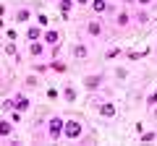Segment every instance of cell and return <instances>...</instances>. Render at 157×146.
Wrapping results in <instances>:
<instances>
[{
  "label": "cell",
  "instance_id": "cell-1",
  "mask_svg": "<svg viewBox=\"0 0 157 146\" xmlns=\"http://www.w3.org/2000/svg\"><path fill=\"white\" fill-rule=\"evenodd\" d=\"M81 136H84V123L78 118H68L66 125H63V138L66 141H78Z\"/></svg>",
  "mask_w": 157,
  "mask_h": 146
},
{
  "label": "cell",
  "instance_id": "cell-2",
  "mask_svg": "<svg viewBox=\"0 0 157 146\" xmlns=\"http://www.w3.org/2000/svg\"><path fill=\"white\" fill-rule=\"evenodd\" d=\"M63 125H66V118H60V115H52V118L47 120V138H50V141L63 138Z\"/></svg>",
  "mask_w": 157,
  "mask_h": 146
},
{
  "label": "cell",
  "instance_id": "cell-3",
  "mask_svg": "<svg viewBox=\"0 0 157 146\" xmlns=\"http://www.w3.org/2000/svg\"><path fill=\"white\" fill-rule=\"evenodd\" d=\"M84 31H86V37H92V39L105 37V24H102V18H89V21L84 24Z\"/></svg>",
  "mask_w": 157,
  "mask_h": 146
},
{
  "label": "cell",
  "instance_id": "cell-4",
  "mask_svg": "<svg viewBox=\"0 0 157 146\" xmlns=\"http://www.w3.org/2000/svg\"><path fill=\"white\" fill-rule=\"evenodd\" d=\"M102 84H105V73H89V76H84V78H81V86H84L86 91L102 89Z\"/></svg>",
  "mask_w": 157,
  "mask_h": 146
},
{
  "label": "cell",
  "instance_id": "cell-5",
  "mask_svg": "<svg viewBox=\"0 0 157 146\" xmlns=\"http://www.w3.org/2000/svg\"><path fill=\"white\" fill-rule=\"evenodd\" d=\"M60 39H63V34L58 29H45V34H42V42L47 47H60Z\"/></svg>",
  "mask_w": 157,
  "mask_h": 146
},
{
  "label": "cell",
  "instance_id": "cell-6",
  "mask_svg": "<svg viewBox=\"0 0 157 146\" xmlns=\"http://www.w3.org/2000/svg\"><path fill=\"white\" fill-rule=\"evenodd\" d=\"M32 18H34V11L29 5H18L16 8V16H13V21H16V24H29Z\"/></svg>",
  "mask_w": 157,
  "mask_h": 146
},
{
  "label": "cell",
  "instance_id": "cell-7",
  "mask_svg": "<svg viewBox=\"0 0 157 146\" xmlns=\"http://www.w3.org/2000/svg\"><path fill=\"white\" fill-rule=\"evenodd\" d=\"M97 112H100V118H115V104L113 102H107V99H102V102H97Z\"/></svg>",
  "mask_w": 157,
  "mask_h": 146
},
{
  "label": "cell",
  "instance_id": "cell-8",
  "mask_svg": "<svg viewBox=\"0 0 157 146\" xmlns=\"http://www.w3.org/2000/svg\"><path fill=\"white\" fill-rule=\"evenodd\" d=\"M13 110H18V112H29V110H32V99H29L26 94H16V97H13Z\"/></svg>",
  "mask_w": 157,
  "mask_h": 146
},
{
  "label": "cell",
  "instance_id": "cell-9",
  "mask_svg": "<svg viewBox=\"0 0 157 146\" xmlns=\"http://www.w3.org/2000/svg\"><path fill=\"white\" fill-rule=\"evenodd\" d=\"M29 55H32V57H45V55H47V45H45L42 39L29 42Z\"/></svg>",
  "mask_w": 157,
  "mask_h": 146
},
{
  "label": "cell",
  "instance_id": "cell-10",
  "mask_svg": "<svg viewBox=\"0 0 157 146\" xmlns=\"http://www.w3.org/2000/svg\"><path fill=\"white\" fill-rule=\"evenodd\" d=\"M71 55L76 57V60H86V57H89V45H86V42H76V45L71 47Z\"/></svg>",
  "mask_w": 157,
  "mask_h": 146
},
{
  "label": "cell",
  "instance_id": "cell-11",
  "mask_svg": "<svg viewBox=\"0 0 157 146\" xmlns=\"http://www.w3.org/2000/svg\"><path fill=\"white\" fill-rule=\"evenodd\" d=\"M42 34H45V29L39 26V24H29L24 37H26V42H34V39H42Z\"/></svg>",
  "mask_w": 157,
  "mask_h": 146
},
{
  "label": "cell",
  "instance_id": "cell-12",
  "mask_svg": "<svg viewBox=\"0 0 157 146\" xmlns=\"http://www.w3.org/2000/svg\"><path fill=\"white\" fill-rule=\"evenodd\" d=\"M131 18H134V16H131L128 11H118L113 21H115V26H118V29H128V26H131Z\"/></svg>",
  "mask_w": 157,
  "mask_h": 146
},
{
  "label": "cell",
  "instance_id": "cell-13",
  "mask_svg": "<svg viewBox=\"0 0 157 146\" xmlns=\"http://www.w3.org/2000/svg\"><path fill=\"white\" fill-rule=\"evenodd\" d=\"M89 8H92L94 16H102V13L110 11V3H107V0H89Z\"/></svg>",
  "mask_w": 157,
  "mask_h": 146
},
{
  "label": "cell",
  "instance_id": "cell-14",
  "mask_svg": "<svg viewBox=\"0 0 157 146\" xmlns=\"http://www.w3.org/2000/svg\"><path fill=\"white\" fill-rule=\"evenodd\" d=\"M55 5H58V11H60V18H68L71 11H73V5H76V0H58Z\"/></svg>",
  "mask_w": 157,
  "mask_h": 146
},
{
  "label": "cell",
  "instance_id": "cell-15",
  "mask_svg": "<svg viewBox=\"0 0 157 146\" xmlns=\"http://www.w3.org/2000/svg\"><path fill=\"white\" fill-rule=\"evenodd\" d=\"M13 128H16V125H13L11 120L0 118V138H11V136H13Z\"/></svg>",
  "mask_w": 157,
  "mask_h": 146
},
{
  "label": "cell",
  "instance_id": "cell-16",
  "mask_svg": "<svg viewBox=\"0 0 157 146\" xmlns=\"http://www.w3.org/2000/svg\"><path fill=\"white\" fill-rule=\"evenodd\" d=\"M63 99H66L68 104H73V102L78 99V94H76V86H73V84H66V89H63Z\"/></svg>",
  "mask_w": 157,
  "mask_h": 146
},
{
  "label": "cell",
  "instance_id": "cell-17",
  "mask_svg": "<svg viewBox=\"0 0 157 146\" xmlns=\"http://www.w3.org/2000/svg\"><path fill=\"white\" fill-rule=\"evenodd\" d=\"M134 21L141 24V26H147V24L152 21V16H149V11H147V8H139V11L134 13Z\"/></svg>",
  "mask_w": 157,
  "mask_h": 146
},
{
  "label": "cell",
  "instance_id": "cell-18",
  "mask_svg": "<svg viewBox=\"0 0 157 146\" xmlns=\"http://www.w3.org/2000/svg\"><path fill=\"white\" fill-rule=\"evenodd\" d=\"M50 71H55V73H66L68 65H66V63H60L58 57H52V60H50Z\"/></svg>",
  "mask_w": 157,
  "mask_h": 146
},
{
  "label": "cell",
  "instance_id": "cell-19",
  "mask_svg": "<svg viewBox=\"0 0 157 146\" xmlns=\"http://www.w3.org/2000/svg\"><path fill=\"white\" fill-rule=\"evenodd\" d=\"M6 55L16 57V60H18V57H21V55H18V47H16V42H11V39L6 42Z\"/></svg>",
  "mask_w": 157,
  "mask_h": 146
},
{
  "label": "cell",
  "instance_id": "cell-20",
  "mask_svg": "<svg viewBox=\"0 0 157 146\" xmlns=\"http://www.w3.org/2000/svg\"><path fill=\"white\" fill-rule=\"evenodd\" d=\"M141 144H149V141H155L157 138V130H141Z\"/></svg>",
  "mask_w": 157,
  "mask_h": 146
},
{
  "label": "cell",
  "instance_id": "cell-21",
  "mask_svg": "<svg viewBox=\"0 0 157 146\" xmlns=\"http://www.w3.org/2000/svg\"><path fill=\"white\" fill-rule=\"evenodd\" d=\"M123 55V50H121V47H110V50L105 52V60H113V57H121Z\"/></svg>",
  "mask_w": 157,
  "mask_h": 146
},
{
  "label": "cell",
  "instance_id": "cell-22",
  "mask_svg": "<svg viewBox=\"0 0 157 146\" xmlns=\"http://www.w3.org/2000/svg\"><path fill=\"white\" fill-rule=\"evenodd\" d=\"M24 120V112H18V110H11V123L16 125V123H21Z\"/></svg>",
  "mask_w": 157,
  "mask_h": 146
},
{
  "label": "cell",
  "instance_id": "cell-23",
  "mask_svg": "<svg viewBox=\"0 0 157 146\" xmlns=\"http://www.w3.org/2000/svg\"><path fill=\"white\" fill-rule=\"evenodd\" d=\"M45 71H50V63H34V73H45Z\"/></svg>",
  "mask_w": 157,
  "mask_h": 146
},
{
  "label": "cell",
  "instance_id": "cell-24",
  "mask_svg": "<svg viewBox=\"0 0 157 146\" xmlns=\"http://www.w3.org/2000/svg\"><path fill=\"white\" fill-rule=\"evenodd\" d=\"M155 104H157V91H152V94L147 97V107H149V110H152V107H155Z\"/></svg>",
  "mask_w": 157,
  "mask_h": 146
},
{
  "label": "cell",
  "instance_id": "cell-25",
  "mask_svg": "<svg viewBox=\"0 0 157 146\" xmlns=\"http://www.w3.org/2000/svg\"><path fill=\"white\" fill-rule=\"evenodd\" d=\"M37 24H39V26H42V29H45L47 24H50V18H47L45 13H39V16H37Z\"/></svg>",
  "mask_w": 157,
  "mask_h": 146
},
{
  "label": "cell",
  "instance_id": "cell-26",
  "mask_svg": "<svg viewBox=\"0 0 157 146\" xmlns=\"http://www.w3.org/2000/svg\"><path fill=\"white\" fill-rule=\"evenodd\" d=\"M6 37H8L11 42H16V39H18V31H16V29H6Z\"/></svg>",
  "mask_w": 157,
  "mask_h": 146
},
{
  "label": "cell",
  "instance_id": "cell-27",
  "mask_svg": "<svg viewBox=\"0 0 157 146\" xmlns=\"http://www.w3.org/2000/svg\"><path fill=\"white\" fill-rule=\"evenodd\" d=\"M26 86H29V89H34V86H39V78H37V76H29V78H26Z\"/></svg>",
  "mask_w": 157,
  "mask_h": 146
},
{
  "label": "cell",
  "instance_id": "cell-28",
  "mask_svg": "<svg viewBox=\"0 0 157 146\" xmlns=\"http://www.w3.org/2000/svg\"><path fill=\"white\" fill-rule=\"evenodd\" d=\"M139 8H149V5H155V0H134Z\"/></svg>",
  "mask_w": 157,
  "mask_h": 146
},
{
  "label": "cell",
  "instance_id": "cell-29",
  "mask_svg": "<svg viewBox=\"0 0 157 146\" xmlns=\"http://www.w3.org/2000/svg\"><path fill=\"white\" fill-rule=\"evenodd\" d=\"M3 110H13V97H11V99H6V102H3Z\"/></svg>",
  "mask_w": 157,
  "mask_h": 146
},
{
  "label": "cell",
  "instance_id": "cell-30",
  "mask_svg": "<svg viewBox=\"0 0 157 146\" xmlns=\"http://www.w3.org/2000/svg\"><path fill=\"white\" fill-rule=\"evenodd\" d=\"M76 5H89V0H76Z\"/></svg>",
  "mask_w": 157,
  "mask_h": 146
},
{
  "label": "cell",
  "instance_id": "cell-31",
  "mask_svg": "<svg viewBox=\"0 0 157 146\" xmlns=\"http://www.w3.org/2000/svg\"><path fill=\"white\" fill-rule=\"evenodd\" d=\"M152 115H155V120H157V104H155V107H152Z\"/></svg>",
  "mask_w": 157,
  "mask_h": 146
},
{
  "label": "cell",
  "instance_id": "cell-32",
  "mask_svg": "<svg viewBox=\"0 0 157 146\" xmlns=\"http://www.w3.org/2000/svg\"><path fill=\"white\" fill-rule=\"evenodd\" d=\"M0 16H6V5H0Z\"/></svg>",
  "mask_w": 157,
  "mask_h": 146
},
{
  "label": "cell",
  "instance_id": "cell-33",
  "mask_svg": "<svg viewBox=\"0 0 157 146\" xmlns=\"http://www.w3.org/2000/svg\"><path fill=\"white\" fill-rule=\"evenodd\" d=\"M0 29H3V18H0Z\"/></svg>",
  "mask_w": 157,
  "mask_h": 146
},
{
  "label": "cell",
  "instance_id": "cell-34",
  "mask_svg": "<svg viewBox=\"0 0 157 146\" xmlns=\"http://www.w3.org/2000/svg\"><path fill=\"white\" fill-rule=\"evenodd\" d=\"M52 3H58V0H52Z\"/></svg>",
  "mask_w": 157,
  "mask_h": 146
}]
</instances>
